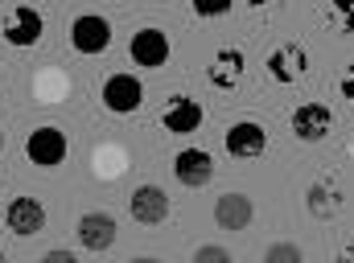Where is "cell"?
Returning a JSON list of instances; mask_svg holds the SVG:
<instances>
[{
    "label": "cell",
    "instance_id": "3957f363",
    "mask_svg": "<svg viewBox=\"0 0 354 263\" xmlns=\"http://www.w3.org/2000/svg\"><path fill=\"white\" fill-rule=\"evenodd\" d=\"M41 29H46L41 12L29 8V4L8 8L4 21H0V33H4V41H8L12 50H29V46H37V41H41Z\"/></svg>",
    "mask_w": 354,
    "mask_h": 263
},
{
    "label": "cell",
    "instance_id": "ba28073f",
    "mask_svg": "<svg viewBox=\"0 0 354 263\" xmlns=\"http://www.w3.org/2000/svg\"><path fill=\"white\" fill-rule=\"evenodd\" d=\"M268 79L272 83H280V87H292L297 79H305V70H309V54L301 50V46H276L272 54H268Z\"/></svg>",
    "mask_w": 354,
    "mask_h": 263
},
{
    "label": "cell",
    "instance_id": "5bb4252c",
    "mask_svg": "<svg viewBox=\"0 0 354 263\" xmlns=\"http://www.w3.org/2000/svg\"><path fill=\"white\" fill-rule=\"evenodd\" d=\"M75 235H79V243H83L87 251H107V247L115 243V218H111L107 210H91V214L79 218Z\"/></svg>",
    "mask_w": 354,
    "mask_h": 263
},
{
    "label": "cell",
    "instance_id": "8992f818",
    "mask_svg": "<svg viewBox=\"0 0 354 263\" xmlns=\"http://www.w3.org/2000/svg\"><path fill=\"white\" fill-rule=\"evenodd\" d=\"M334 132V111L326 103H301L292 111V136L301 144H322Z\"/></svg>",
    "mask_w": 354,
    "mask_h": 263
},
{
    "label": "cell",
    "instance_id": "cb8c5ba5",
    "mask_svg": "<svg viewBox=\"0 0 354 263\" xmlns=\"http://www.w3.org/2000/svg\"><path fill=\"white\" fill-rule=\"evenodd\" d=\"M132 263H161V260H153V255H136Z\"/></svg>",
    "mask_w": 354,
    "mask_h": 263
},
{
    "label": "cell",
    "instance_id": "7a4b0ae2",
    "mask_svg": "<svg viewBox=\"0 0 354 263\" xmlns=\"http://www.w3.org/2000/svg\"><path fill=\"white\" fill-rule=\"evenodd\" d=\"M71 46L83 54V58H99L107 46H111V21L99 17V12H79L71 21Z\"/></svg>",
    "mask_w": 354,
    "mask_h": 263
},
{
    "label": "cell",
    "instance_id": "30bf717a",
    "mask_svg": "<svg viewBox=\"0 0 354 263\" xmlns=\"http://www.w3.org/2000/svg\"><path fill=\"white\" fill-rule=\"evenodd\" d=\"M128 210H132V218H136L140 226H161V222L169 218V193H165L161 185H136Z\"/></svg>",
    "mask_w": 354,
    "mask_h": 263
},
{
    "label": "cell",
    "instance_id": "9c48e42d",
    "mask_svg": "<svg viewBox=\"0 0 354 263\" xmlns=\"http://www.w3.org/2000/svg\"><path fill=\"white\" fill-rule=\"evenodd\" d=\"M202 119H206V111H202L198 99H189V95H169V99H165V111H161L165 132H174V136H189V132L202 128Z\"/></svg>",
    "mask_w": 354,
    "mask_h": 263
},
{
    "label": "cell",
    "instance_id": "d4e9b609",
    "mask_svg": "<svg viewBox=\"0 0 354 263\" xmlns=\"http://www.w3.org/2000/svg\"><path fill=\"white\" fill-rule=\"evenodd\" d=\"M0 153H4V132H0Z\"/></svg>",
    "mask_w": 354,
    "mask_h": 263
},
{
    "label": "cell",
    "instance_id": "e0dca14e",
    "mask_svg": "<svg viewBox=\"0 0 354 263\" xmlns=\"http://www.w3.org/2000/svg\"><path fill=\"white\" fill-rule=\"evenodd\" d=\"M264 263H305V255L297 243H272L264 251Z\"/></svg>",
    "mask_w": 354,
    "mask_h": 263
},
{
    "label": "cell",
    "instance_id": "603a6c76",
    "mask_svg": "<svg viewBox=\"0 0 354 263\" xmlns=\"http://www.w3.org/2000/svg\"><path fill=\"white\" fill-rule=\"evenodd\" d=\"M338 263H354V243H351V247H342V251H338Z\"/></svg>",
    "mask_w": 354,
    "mask_h": 263
},
{
    "label": "cell",
    "instance_id": "277c9868",
    "mask_svg": "<svg viewBox=\"0 0 354 263\" xmlns=\"http://www.w3.org/2000/svg\"><path fill=\"white\" fill-rule=\"evenodd\" d=\"M128 54H132V62H136V66H145V70H161V66L169 62L174 46H169V33H165V29L145 25V29H136V33H132Z\"/></svg>",
    "mask_w": 354,
    "mask_h": 263
},
{
    "label": "cell",
    "instance_id": "d6986e66",
    "mask_svg": "<svg viewBox=\"0 0 354 263\" xmlns=\"http://www.w3.org/2000/svg\"><path fill=\"white\" fill-rule=\"evenodd\" d=\"M194 263H235V260H231V251H227V247L206 243V247H198V251H194Z\"/></svg>",
    "mask_w": 354,
    "mask_h": 263
},
{
    "label": "cell",
    "instance_id": "2e32d148",
    "mask_svg": "<svg viewBox=\"0 0 354 263\" xmlns=\"http://www.w3.org/2000/svg\"><path fill=\"white\" fill-rule=\"evenodd\" d=\"M305 206H309V214H313V218H330V214H338L342 193H338V185H334V181H313V185H309V193H305Z\"/></svg>",
    "mask_w": 354,
    "mask_h": 263
},
{
    "label": "cell",
    "instance_id": "7402d4cb",
    "mask_svg": "<svg viewBox=\"0 0 354 263\" xmlns=\"http://www.w3.org/2000/svg\"><path fill=\"white\" fill-rule=\"evenodd\" d=\"M41 263H79V255H75V251L54 247V251H46V255H41Z\"/></svg>",
    "mask_w": 354,
    "mask_h": 263
},
{
    "label": "cell",
    "instance_id": "7c38bea8",
    "mask_svg": "<svg viewBox=\"0 0 354 263\" xmlns=\"http://www.w3.org/2000/svg\"><path fill=\"white\" fill-rule=\"evenodd\" d=\"M268 148V128L260 119H239L227 128V153L239 157V161H252Z\"/></svg>",
    "mask_w": 354,
    "mask_h": 263
},
{
    "label": "cell",
    "instance_id": "4fadbf2b",
    "mask_svg": "<svg viewBox=\"0 0 354 263\" xmlns=\"http://www.w3.org/2000/svg\"><path fill=\"white\" fill-rule=\"evenodd\" d=\"M174 177L185 189H202L214 177V157L206 148H181L174 157Z\"/></svg>",
    "mask_w": 354,
    "mask_h": 263
},
{
    "label": "cell",
    "instance_id": "9a60e30c",
    "mask_svg": "<svg viewBox=\"0 0 354 263\" xmlns=\"http://www.w3.org/2000/svg\"><path fill=\"white\" fill-rule=\"evenodd\" d=\"M252 218H256V206H252L248 193H223V197L214 202V222H218L223 231H248Z\"/></svg>",
    "mask_w": 354,
    "mask_h": 263
},
{
    "label": "cell",
    "instance_id": "ffe728a7",
    "mask_svg": "<svg viewBox=\"0 0 354 263\" xmlns=\"http://www.w3.org/2000/svg\"><path fill=\"white\" fill-rule=\"evenodd\" d=\"M194 12H198V17H227L231 4H227V0H218V4H194Z\"/></svg>",
    "mask_w": 354,
    "mask_h": 263
},
{
    "label": "cell",
    "instance_id": "52a82bcc",
    "mask_svg": "<svg viewBox=\"0 0 354 263\" xmlns=\"http://www.w3.org/2000/svg\"><path fill=\"white\" fill-rule=\"evenodd\" d=\"M4 226H8V235H17V239L41 235V231H46V206H41V197H12L8 210H4Z\"/></svg>",
    "mask_w": 354,
    "mask_h": 263
},
{
    "label": "cell",
    "instance_id": "44dd1931",
    "mask_svg": "<svg viewBox=\"0 0 354 263\" xmlns=\"http://www.w3.org/2000/svg\"><path fill=\"white\" fill-rule=\"evenodd\" d=\"M338 90H342V99H351L354 103V62L342 70V79H338Z\"/></svg>",
    "mask_w": 354,
    "mask_h": 263
},
{
    "label": "cell",
    "instance_id": "6da1fadb",
    "mask_svg": "<svg viewBox=\"0 0 354 263\" xmlns=\"http://www.w3.org/2000/svg\"><path fill=\"white\" fill-rule=\"evenodd\" d=\"M66 153H71L66 132L54 128V124H41V128H33V132L25 136V157H29L37 169H58V165L66 161Z\"/></svg>",
    "mask_w": 354,
    "mask_h": 263
},
{
    "label": "cell",
    "instance_id": "8fae6325",
    "mask_svg": "<svg viewBox=\"0 0 354 263\" xmlns=\"http://www.w3.org/2000/svg\"><path fill=\"white\" fill-rule=\"evenodd\" d=\"M243 70H248V54L235 50V46H223V50L210 58L206 79H210V87H218V90H235L243 83Z\"/></svg>",
    "mask_w": 354,
    "mask_h": 263
},
{
    "label": "cell",
    "instance_id": "484cf974",
    "mask_svg": "<svg viewBox=\"0 0 354 263\" xmlns=\"http://www.w3.org/2000/svg\"><path fill=\"white\" fill-rule=\"evenodd\" d=\"M0 263H8V260H4V251H0Z\"/></svg>",
    "mask_w": 354,
    "mask_h": 263
},
{
    "label": "cell",
    "instance_id": "5b68a950",
    "mask_svg": "<svg viewBox=\"0 0 354 263\" xmlns=\"http://www.w3.org/2000/svg\"><path fill=\"white\" fill-rule=\"evenodd\" d=\"M99 99H103V107H107L111 115H132V111L145 103V83H140L136 75H107Z\"/></svg>",
    "mask_w": 354,
    "mask_h": 263
},
{
    "label": "cell",
    "instance_id": "ac0fdd59",
    "mask_svg": "<svg viewBox=\"0 0 354 263\" xmlns=\"http://www.w3.org/2000/svg\"><path fill=\"white\" fill-rule=\"evenodd\" d=\"M326 17L334 21V29H338V33H354V8H351V4H330V8H326Z\"/></svg>",
    "mask_w": 354,
    "mask_h": 263
}]
</instances>
